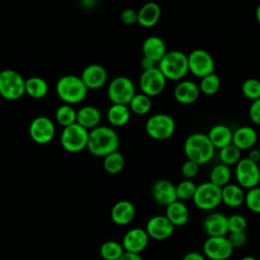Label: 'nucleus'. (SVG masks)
Masks as SVG:
<instances>
[{
	"label": "nucleus",
	"mask_w": 260,
	"mask_h": 260,
	"mask_svg": "<svg viewBox=\"0 0 260 260\" xmlns=\"http://www.w3.org/2000/svg\"><path fill=\"white\" fill-rule=\"evenodd\" d=\"M119 145V135L112 127L100 125L88 133L86 149L93 156L104 158L108 154L117 151Z\"/></svg>",
	"instance_id": "obj_1"
},
{
	"label": "nucleus",
	"mask_w": 260,
	"mask_h": 260,
	"mask_svg": "<svg viewBox=\"0 0 260 260\" xmlns=\"http://www.w3.org/2000/svg\"><path fill=\"white\" fill-rule=\"evenodd\" d=\"M187 159L196 162L198 166L209 162L215 153V148L211 144L207 134L194 132L187 136L183 145Z\"/></svg>",
	"instance_id": "obj_2"
},
{
	"label": "nucleus",
	"mask_w": 260,
	"mask_h": 260,
	"mask_svg": "<svg viewBox=\"0 0 260 260\" xmlns=\"http://www.w3.org/2000/svg\"><path fill=\"white\" fill-rule=\"evenodd\" d=\"M87 87L80 76L67 74L60 77L56 83V92L66 105H76L84 101L87 95Z\"/></svg>",
	"instance_id": "obj_3"
},
{
	"label": "nucleus",
	"mask_w": 260,
	"mask_h": 260,
	"mask_svg": "<svg viewBox=\"0 0 260 260\" xmlns=\"http://www.w3.org/2000/svg\"><path fill=\"white\" fill-rule=\"evenodd\" d=\"M157 68L167 80H183L189 72L187 55L179 50L168 51L157 63Z\"/></svg>",
	"instance_id": "obj_4"
},
{
	"label": "nucleus",
	"mask_w": 260,
	"mask_h": 260,
	"mask_svg": "<svg viewBox=\"0 0 260 260\" xmlns=\"http://www.w3.org/2000/svg\"><path fill=\"white\" fill-rule=\"evenodd\" d=\"M145 131L154 140H168L176 131V121L169 114L156 113L146 120Z\"/></svg>",
	"instance_id": "obj_5"
},
{
	"label": "nucleus",
	"mask_w": 260,
	"mask_h": 260,
	"mask_svg": "<svg viewBox=\"0 0 260 260\" xmlns=\"http://www.w3.org/2000/svg\"><path fill=\"white\" fill-rule=\"evenodd\" d=\"M25 93V79L13 69L0 71V95L7 101H16Z\"/></svg>",
	"instance_id": "obj_6"
},
{
	"label": "nucleus",
	"mask_w": 260,
	"mask_h": 260,
	"mask_svg": "<svg viewBox=\"0 0 260 260\" xmlns=\"http://www.w3.org/2000/svg\"><path fill=\"white\" fill-rule=\"evenodd\" d=\"M136 94L134 82L127 76H117L113 78L107 88V95L113 105H126L130 103Z\"/></svg>",
	"instance_id": "obj_7"
},
{
	"label": "nucleus",
	"mask_w": 260,
	"mask_h": 260,
	"mask_svg": "<svg viewBox=\"0 0 260 260\" xmlns=\"http://www.w3.org/2000/svg\"><path fill=\"white\" fill-rule=\"evenodd\" d=\"M194 205L204 211H211L221 203V188L209 181L197 185L192 198Z\"/></svg>",
	"instance_id": "obj_8"
},
{
	"label": "nucleus",
	"mask_w": 260,
	"mask_h": 260,
	"mask_svg": "<svg viewBox=\"0 0 260 260\" xmlns=\"http://www.w3.org/2000/svg\"><path fill=\"white\" fill-rule=\"evenodd\" d=\"M89 131L74 123L63 128L60 135V143L63 149L68 152H79L87 147Z\"/></svg>",
	"instance_id": "obj_9"
},
{
	"label": "nucleus",
	"mask_w": 260,
	"mask_h": 260,
	"mask_svg": "<svg viewBox=\"0 0 260 260\" xmlns=\"http://www.w3.org/2000/svg\"><path fill=\"white\" fill-rule=\"evenodd\" d=\"M188 68L194 76L202 78L215 72V62L213 57L204 49H194L188 55Z\"/></svg>",
	"instance_id": "obj_10"
},
{
	"label": "nucleus",
	"mask_w": 260,
	"mask_h": 260,
	"mask_svg": "<svg viewBox=\"0 0 260 260\" xmlns=\"http://www.w3.org/2000/svg\"><path fill=\"white\" fill-rule=\"evenodd\" d=\"M235 177L237 184L243 189L257 187L260 182V168L247 157L241 158L235 168Z\"/></svg>",
	"instance_id": "obj_11"
},
{
	"label": "nucleus",
	"mask_w": 260,
	"mask_h": 260,
	"mask_svg": "<svg viewBox=\"0 0 260 260\" xmlns=\"http://www.w3.org/2000/svg\"><path fill=\"white\" fill-rule=\"evenodd\" d=\"M167 78L156 67L142 71L139 76L138 84L142 93L151 96H156L160 94L167 86Z\"/></svg>",
	"instance_id": "obj_12"
},
{
	"label": "nucleus",
	"mask_w": 260,
	"mask_h": 260,
	"mask_svg": "<svg viewBox=\"0 0 260 260\" xmlns=\"http://www.w3.org/2000/svg\"><path fill=\"white\" fill-rule=\"evenodd\" d=\"M203 255L210 260H226L229 259L234 248L228 237H208L203 243Z\"/></svg>",
	"instance_id": "obj_13"
},
{
	"label": "nucleus",
	"mask_w": 260,
	"mask_h": 260,
	"mask_svg": "<svg viewBox=\"0 0 260 260\" xmlns=\"http://www.w3.org/2000/svg\"><path fill=\"white\" fill-rule=\"evenodd\" d=\"M55 132L54 122L46 116L36 117L31 120L28 127L30 138L38 144H47L51 142L55 136Z\"/></svg>",
	"instance_id": "obj_14"
},
{
	"label": "nucleus",
	"mask_w": 260,
	"mask_h": 260,
	"mask_svg": "<svg viewBox=\"0 0 260 260\" xmlns=\"http://www.w3.org/2000/svg\"><path fill=\"white\" fill-rule=\"evenodd\" d=\"M144 230L149 238L157 241H162L172 237L175 232V226L167 218L166 215L158 214L151 216L147 220Z\"/></svg>",
	"instance_id": "obj_15"
},
{
	"label": "nucleus",
	"mask_w": 260,
	"mask_h": 260,
	"mask_svg": "<svg viewBox=\"0 0 260 260\" xmlns=\"http://www.w3.org/2000/svg\"><path fill=\"white\" fill-rule=\"evenodd\" d=\"M149 237L144 229L133 228L126 232L122 239V246L125 252L140 254L148 245Z\"/></svg>",
	"instance_id": "obj_16"
},
{
	"label": "nucleus",
	"mask_w": 260,
	"mask_h": 260,
	"mask_svg": "<svg viewBox=\"0 0 260 260\" xmlns=\"http://www.w3.org/2000/svg\"><path fill=\"white\" fill-rule=\"evenodd\" d=\"M80 78L87 89H98L106 84L108 72L100 64H89L82 70Z\"/></svg>",
	"instance_id": "obj_17"
},
{
	"label": "nucleus",
	"mask_w": 260,
	"mask_h": 260,
	"mask_svg": "<svg viewBox=\"0 0 260 260\" xmlns=\"http://www.w3.org/2000/svg\"><path fill=\"white\" fill-rule=\"evenodd\" d=\"M151 196L157 204L167 207L177 200L176 186L167 179H159L151 187Z\"/></svg>",
	"instance_id": "obj_18"
},
{
	"label": "nucleus",
	"mask_w": 260,
	"mask_h": 260,
	"mask_svg": "<svg viewBox=\"0 0 260 260\" xmlns=\"http://www.w3.org/2000/svg\"><path fill=\"white\" fill-rule=\"evenodd\" d=\"M175 100L182 105H190L195 103L200 95V89L196 82L188 79L180 80L174 88Z\"/></svg>",
	"instance_id": "obj_19"
},
{
	"label": "nucleus",
	"mask_w": 260,
	"mask_h": 260,
	"mask_svg": "<svg viewBox=\"0 0 260 260\" xmlns=\"http://www.w3.org/2000/svg\"><path fill=\"white\" fill-rule=\"evenodd\" d=\"M203 231L208 237H223L229 233L228 216L221 212L213 211L203 220Z\"/></svg>",
	"instance_id": "obj_20"
},
{
	"label": "nucleus",
	"mask_w": 260,
	"mask_h": 260,
	"mask_svg": "<svg viewBox=\"0 0 260 260\" xmlns=\"http://www.w3.org/2000/svg\"><path fill=\"white\" fill-rule=\"evenodd\" d=\"M258 140L257 131L248 125H243L238 127L233 131L232 144H234L238 149L250 150L254 148Z\"/></svg>",
	"instance_id": "obj_21"
},
{
	"label": "nucleus",
	"mask_w": 260,
	"mask_h": 260,
	"mask_svg": "<svg viewBox=\"0 0 260 260\" xmlns=\"http://www.w3.org/2000/svg\"><path fill=\"white\" fill-rule=\"evenodd\" d=\"M135 215V206L128 200L117 201L111 209V219L117 225L129 224L134 219Z\"/></svg>",
	"instance_id": "obj_22"
},
{
	"label": "nucleus",
	"mask_w": 260,
	"mask_h": 260,
	"mask_svg": "<svg viewBox=\"0 0 260 260\" xmlns=\"http://www.w3.org/2000/svg\"><path fill=\"white\" fill-rule=\"evenodd\" d=\"M141 51L143 57L149 58L155 63H158L168 52V48L161 38L157 36H149L143 41Z\"/></svg>",
	"instance_id": "obj_23"
},
{
	"label": "nucleus",
	"mask_w": 260,
	"mask_h": 260,
	"mask_svg": "<svg viewBox=\"0 0 260 260\" xmlns=\"http://www.w3.org/2000/svg\"><path fill=\"white\" fill-rule=\"evenodd\" d=\"M161 15L160 6L156 2H147L137 11V23L143 27L154 26Z\"/></svg>",
	"instance_id": "obj_24"
},
{
	"label": "nucleus",
	"mask_w": 260,
	"mask_h": 260,
	"mask_svg": "<svg viewBox=\"0 0 260 260\" xmlns=\"http://www.w3.org/2000/svg\"><path fill=\"white\" fill-rule=\"evenodd\" d=\"M101 121V111L94 106H83L76 111V123L88 131L100 126Z\"/></svg>",
	"instance_id": "obj_25"
},
{
	"label": "nucleus",
	"mask_w": 260,
	"mask_h": 260,
	"mask_svg": "<svg viewBox=\"0 0 260 260\" xmlns=\"http://www.w3.org/2000/svg\"><path fill=\"white\" fill-rule=\"evenodd\" d=\"M167 218L176 226H182L186 224L190 217V212L187 205L180 200H176L166 207Z\"/></svg>",
	"instance_id": "obj_26"
},
{
	"label": "nucleus",
	"mask_w": 260,
	"mask_h": 260,
	"mask_svg": "<svg viewBox=\"0 0 260 260\" xmlns=\"http://www.w3.org/2000/svg\"><path fill=\"white\" fill-rule=\"evenodd\" d=\"M207 136L213 147L220 149L232 143L233 131L224 124H215L208 130Z\"/></svg>",
	"instance_id": "obj_27"
},
{
	"label": "nucleus",
	"mask_w": 260,
	"mask_h": 260,
	"mask_svg": "<svg viewBox=\"0 0 260 260\" xmlns=\"http://www.w3.org/2000/svg\"><path fill=\"white\" fill-rule=\"evenodd\" d=\"M245 192L238 184H228L221 188V203L231 208L240 207L244 204Z\"/></svg>",
	"instance_id": "obj_28"
},
{
	"label": "nucleus",
	"mask_w": 260,
	"mask_h": 260,
	"mask_svg": "<svg viewBox=\"0 0 260 260\" xmlns=\"http://www.w3.org/2000/svg\"><path fill=\"white\" fill-rule=\"evenodd\" d=\"M131 118V111L126 105H111L107 112V119L114 127L125 126Z\"/></svg>",
	"instance_id": "obj_29"
},
{
	"label": "nucleus",
	"mask_w": 260,
	"mask_h": 260,
	"mask_svg": "<svg viewBox=\"0 0 260 260\" xmlns=\"http://www.w3.org/2000/svg\"><path fill=\"white\" fill-rule=\"evenodd\" d=\"M49 90L47 81L39 76H32L25 79V93L32 99H43Z\"/></svg>",
	"instance_id": "obj_30"
},
{
	"label": "nucleus",
	"mask_w": 260,
	"mask_h": 260,
	"mask_svg": "<svg viewBox=\"0 0 260 260\" xmlns=\"http://www.w3.org/2000/svg\"><path fill=\"white\" fill-rule=\"evenodd\" d=\"M231 179H232L231 168L221 162L215 165L209 173V182H211L212 184L216 185L219 188H222L225 185L230 184Z\"/></svg>",
	"instance_id": "obj_31"
},
{
	"label": "nucleus",
	"mask_w": 260,
	"mask_h": 260,
	"mask_svg": "<svg viewBox=\"0 0 260 260\" xmlns=\"http://www.w3.org/2000/svg\"><path fill=\"white\" fill-rule=\"evenodd\" d=\"M104 170L110 175H117L121 173L125 167V157L119 150L114 151L104 157Z\"/></svg>",
	"instance_id": "obj_32"
},
{
	"label": "nucleus",
	"mask_w": 260,
	"mask_h": 260,
	"mask_svg": "<svg viewBox=\"0 0 260 260\" xmlns=\"http://www.w3.org/2000/svg\"><path fill=\"white\" fill-rule=\"evenodd\" d=\"M128 107L131 111V113H134L135 115L138 116H143L149 113L152 107V102L151 98L148 95L140 92L137 93L132 98L130 103L128 104Z\"/></svg>",
	"instance_id": "obj_33"
},
{
	"label": "nucleus",
	"mask_w": 260,
	"mask_h": 260,
	"mask_svg": "<svg viewBox=\"0 0 260 260\" xmlns=\"http://www.w3.org/2000/svg\"><path fill=\"white\" fill-rule=\"evenodd\" d=\"M124 252L122 244L113 240L106 241L100 248V254L105 260H119Z\"/></svg>",
	"instance_id": "obj_34"
},
{
	"label": "nucleus",
	"mask_w": 260,
	"mask_h": 260,
	"mask_svg": "<svg viewBox=\"0 0 260 260\" xmlns=\"http://www.w3.org/2000/svg\"><path fill=\"white\" fill-rule=\"evenodd\" d=\"M55 118L57 123L65 128L76 123V110L72 106L64 104L56 110Z\"/></svg>",
	"instance_id": "obj_35"
},
{
	"label": "nucleus",
	"mask_w": 260,
	"mask_h": 260,
	"mask_svg": "<svg viewBox=\"0 0 260 260\" xmlns=\"http://www.w3.org/2000/svg\"><path fill=\"white\" fill-rule=\"evenodd\" d=\"M198 86H199L200 92L206 95H213L219 90V87H220L219 76L215 72L209 75H206L200 78Z\"/></svg>",
	"instance_id": "obj_36"
},
{
	"label": "nucleus",
	"mask_w": 260,
	"mask_h": 260,
	"mask_svg": "<svg viewBox=\"0 0 260 260\" xmlns=\"http://www.w3.org/2000/svg\"><path fill=\"white\" fill-rule=\"evenodd\" d=\"M218 156L221 164L228 167L236 166L239 162V160L242 158V151L238 149L234 144L231 143L219 149Z\"/></svg>",
	"instance_id": "obj_37"
},
{
	"label": "nucleus",
	"mask_w": 260,
	"mask_h": 260,
	"mask_svg": "<svg viewBox=\"0 0 260 260\" xmlns=\"http://www.w3.org/2000/svg\"><path fill=\"white\" fill-rule=\"evenodd\" d=\"M197 185L192 180L184 179L176 185L177 200L186 201L193 198Z\"/></svg>",
	"instance_id": "obj_38"
},
{
	"label": "nucleus",
	"mask_w": 260,
	"mask_h": 260,
	"mask_svg": "<svg viewBox=\"0 0 260 260\" xmlns=\"http://www.w3.org/2000/svg\"><path fill=\"white\" fill-rule=\"evenodd\" d=\"M242 93L250 101L260 99V80L257 78H247L242 84Z\"/></svg>",
	"instance_id": "obj_39"
},
{
	"label": "nucleus",
	"mask_w": 260,
	"mask_h": 260,
	"mask_svg": "<svg viewBox=\"0 0 260 260\" xmlns=\"http://www.w3.org/2000/svg\"><path fill=\"white\" fill-rule=\"evenodd\" d=\"M244 203L250 211L260 214V186L247 190Z\"/></svg>",
	"instance_id": "obj_40"
},
{
	"label": "nucleus",
	"mask_w": 260,
	"mask_h": 260,
	"mask_svg": "<svg viewBox=\"0 0 260 260\" xmlns=\"http://www.w3.org/2000/svg\"><path fill=\"white\" fill-rule=\"evenodd\" d=\"M248 225L247 219L244 215L235 213L228 217V230L229 233H243Z\"/></svg>",
	"instance_id": "obj_41"
},
{
	"label": "nucleus",
	"mask_w": 260,
	"mask_h": 260,
	"mask_svg": "<svg viewBox=\"0 0 260 260\" xmlns=\"http://www.w3.org/2000/svg\"><path fill=\"white\" fill-rule=\"evenodd\" d=\"M199 169H200V166H198L196 162L186 159L181 166V174L185 179L192 180L198 175Z\"/></svg>",
	"instance_id": "obj_42"
},
{
	"label": "nucleus",
	"mask_w": 260,
	"mask_h": 260,
	"mask_svg": "<svg viewBox=\"0 0 260 260\" xmlns=\"http://www.w3.org/2000/svg\"><path fill=\"white\" fill-rule=\"evenodd\" d=\"M231 245L234 249L242 248L247 243V235L245 232L243 233H231L228 237Z\"/></svg>",
	"instance_id": "obj_43"
},
{
	"label": "nucleus",
	"mask_w": 260,
	"mask_h": 260,
	"mask_svg": "<svg viewBox=\"0 0 260 260\" xmlns=\"http://www.w3.org/2000/svg\"><path fill=\"white\" fill-rule=\"evenodd\" d=\"M249 118L257 126H260V99L253 101L249 107Z\"/></svg>",
	"instance_id": "obj_44"
},
{
	"label": "nucleus",
	"mask_w": 260,
	"mask_h": 260,
	"mask_svg": "<svg viewBox=\"0 0 260 260\" xmlns=\"http://www.w3.org/2000/svg\"><path fill=\"white\" fill-rule=\"evenodd\" d=\"M121 21L126 25H132L137 22V11L132 8H126L121 12Z\"/></svg>",
	"instance_id": "obj_45"
},
{
	"label": "nucleus",
	"mask_w": 260,
	"mask_h": 260,
	"mask_svg": "<svg viewBox=\"0 0 260 260\" xmlns=\"http://www.w3.org/2000/svg\"><path fill=\"white\" fill-rule=\"evenodd\" d=\"M155 64H156V63H155L154 61H152L151 59L146 58V57H142L141 60H140V66H141V68L143 69V71L149 70V69H152V68L156 67Z\"/></svg>",
	"instance_id": "obj_46"
},
{
	"label": "nucleus",
	"mask_w": 260,
	"mask_h": 260,
	"mask_svg": "<svg viewBox=\"0 0 260 260\" xmlns=\"http://www.w3.org/2000/svg\"><path fill=\"white\" fill-rule=\"evenodd\" d=\"M182 260H206V258L202 253L192 251V252L185 254V256L183 257Z\"/></svg>",
	"instance_id": "obj_47"
},
{
	"label": "nucleus",
	"mask_w": 260,
	"mask_h": 260,
	"mask_svg": "<svg viewBox=\"0 0 260 260\" xmlns=\"http://www.w3.org/2000/svg\"><path fill=\"white\" fill-rule=\"evenodd\" d=\"M247 158L250 159L251 161L255 162V164H258L260 161V151H259V149L258 148L250 149Z\"/></svg>",
	"instance_id": "obj_48"
},
{
	"label": "nucleus",
	"mask_w": 260,
	"mask_h": 260,
	"mask_svg": "<svg viewBox=\"0 0 260 260\" xmlns=\"http://www.w3.org/2000/svg\"><path fill=\"white\" fill-rule=\"evenodd\" d=\"M119 260H143V258L140 256V254L124 252L123 255L119 258Z\"/></svg>",
	"instance_id": "obj_49"
},
{
	"label": "nucleus",
	"mask_w": 260,
	"mask_h": 260,
	"mask_svg": "<svg viewBox=\"0 0 260 260\" xmlns=\"http://www.w3.org/2000/svg\"><path fill=\"white\" fill-rule=\"evenodd\" d=\"M255 16H256V20H257L258 24L260 25V4H258V6L256 7V10H255Z\"/></svg>",
	"instance_id": "obj_50"
},
{
	"label": "nucleus",
	"mask_w": 260,
	"mask_h": 260,
	"mask_svg": "<svg viewBox=\"0 0 260 260\" xmlns=\"http://www.w3.org/2000/svg\"><path fill=\"white\" fill-rule=\"evenodd\" d=\"M241 260H258V259L255 258V257H253V256H245V257H243Z\"/></svg>",
	"instance_id": "obj_51"
},
{
	"label": "nucleus",
	"mask_w": 260,
	"mask_h": 260,
	"mask_svg": "<svg viewBox=\"0 0 260 260\" xmlns=\"http://www.w3.org/2000/svg\"><path fill=\"white\" fill-rule=\"evenodd\" d=\"M258 149H259V151H260V142H259V146H258Z\"/></svg>",
	"instance_id": "obj_52"
},
{
	"label": "nucleus",
	"mask_w": 260,
	"mask_h": 260,
	"mask_svg": "<svg viewBox=\"0 0 260 260\" xmlns=\"http://www.w3.org/2000/svg\"><path fill=\"white\" fill-rule=\"evenodd\" d=\"M258 260H260V259H258Z\"/></svg>",
	"instance_id": "obj_53"
}]
</instances>
